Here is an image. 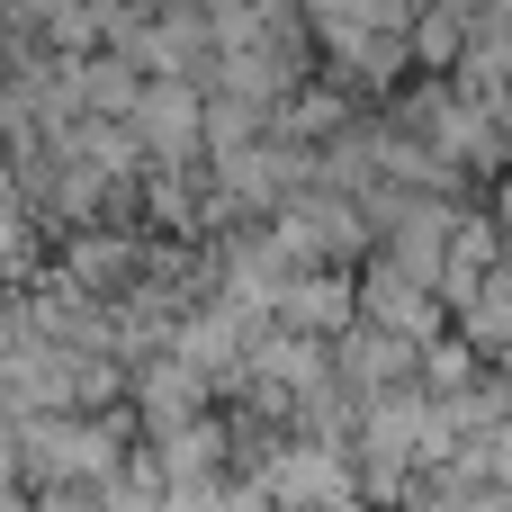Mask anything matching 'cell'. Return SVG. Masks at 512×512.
<instances>
[{
    "mask_svg": "<svg viewBox=\"0 0 512 512\" xmlns=\"http://www.w3.org/2000/svg\"><path fill=\"white\" fill-rule=\"evenodd\" d=\"M369 297H378V315H387V324H405V333L432 315V306H423V288H414V270H378V279H369Z\"/></svg>",
    "mask_w": 512,
    "mask_h": 512,
    "instance_id": "obj_2",
    "label": "cell"
},
{
    "mask_svg": "<svg viewBox=\"0 0 512 512\" xmlns=\"http://www.w3.org/2000/svg\"><path fill=\"white\" fill-rule=\"evenodd\" d=\"M342 306H351L342 288H288V324H333Z\"/></svg>",
    "mask_w": 512,
    "mask_h": 512,
    "instance_id": "obj_4",
    "label": "cell"
},
{
    "mask_svg": "<svg viewBox=\"0 0 512 512\" xmlns=\"http://www.w3.org/2000/svg\"><path fill=\"white\" fill-rule=\"evenodd\" d=\"M135 126H144L162 153H180V144H189V126H198V99H189L180 81H162V90H144V99H135Z\"/></svg>",
    "mask_w": 512,
    "mask_h": 512,
    "instance_id": "obj_1",
    "label": "cell"
},
{
    "mask_svg": "<svg viewBox=\"0 0 512 512\" xmlns=\"http://www.w3.org/2000/svg\"><path fill=\"white\" fill-rule=\"evenodd\" d=\"M342 369H351V378H360V387H387V378H396V369H405V351H396V333H360V342H351V360H342Z\"/></svg>",
    "mask_w": 512,
    "mask_h": 512,
    "instance_id": "obj_3",
    "label": "cell"
}]
</instances>
